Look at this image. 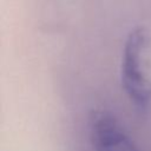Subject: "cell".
Segmentation results:
<instances>
[{
  "mask_svg": "<svg viewBox=\"0 0 151 151\" xmlns=\"http://www.w3.org/2000/svg\"><path fill=\"white\" fill-rule=\"evenodd\" d=\"M90 132L94 151H139L118 120L106 112L94 113Z\"/></svg>",
  "mask_w": 151,
  "mask_h": 151,
  "instance_id": "cell-2",
  "label": "cell"
},
{
  "mask_svg": "<svg viewBox=\"0 0 151 151\" xmlns=\"http://www.w3.org/2000/svg\"><path fill=\"white\" fill-rule=\"evenodd\" d=\"M147 35L143 27L133 28L124 44L122 58V85L133 104L144 110L151 101V83L143 68V54Z\"/></svg>",
  "mask_w": 151,
  "mask_h": 151,
  "instance_id": "cell-1",
  "label": "cell"
}]
</instances>
